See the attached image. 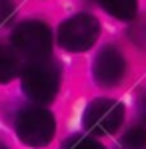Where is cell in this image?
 <instances>
[{
    "label": "cell",
    "instance_id": "8",
    "mask_svg": "<svg viewBox=\"0 0 146 149\" xmlns=\"http://www.w3.org/2000/svg\"><path fill=\"white\" fill-rule=\"evenodd\" d=\"M20 71V61L14 49L0 47V83L12 81Z\"/></svg>",
    "mask_w": 146,
    "mask_h": 149
},
{
    "label": "cell",
    "instance_id": "5",
    "mask_svg": "<svg viewBox=\"0 0 146 149\" xmlns=\"http://www.w3.org/2000/svg\"><path fill=\"white\" fill-rule=\"evenodd\" d=\"M124 123V105L116 99L100 97L88 103L82 125L92 135H112Z\"/></svg>",
    "mask_w": 146,
    "mask_h": 149
},
{
    "label": "cell",
    "instance_id": "3",
    "mask_svg": "<svg viewBox=\"0 0 146 149\" xmlns=\"http://www.w3.org/2000/svg\"><path fill=\"white\" fill-rule=\"evenodd\" d=\"M10 42L16 52L28 56L30 61L48 58L52 50V32L42 20H24L14 28Z\"/></svg>",
    "mask_w": 146,
    "mask_h": 149
},
{
    "label": "cell",
    "instance_id": "9",
    "mask_svg": "<svg viewBox=\"0 0 146 149\" xmlns=\"http://www.w3.org/2000/svg\"><path fill=\"white\" fill-rule=\"evenodd\" d=\"M120 149H146V127L134 125L120 139Z\"/></svg>",
    "mask_w": 146,
    "mask_h": 149
},
{
    "label": "cell",
    "instance_id": "11",
    "mask_svg": "<svg viewBox=\"0 0 146 149\" xmlns=\"http://www.w3.org/2000/svg\"><path fill=\"white\" fill-rule=\"evenodd\" d=\"M14 12H16V6L12 0H0V26L8 24L14 18Z\"/></svg>",
    "mask_w": 146,
    "mask_h": 149
},
{
    "label": "cell",
    "instance_id": "7",
    "mask_svg": "<svg viewBox=\"0 0 146 149\" xmlns=\"http://www.w3.org/2000/svg\"><path fill=\"white\" fill-rule=\"evenodd\" d=\"M102 8L118 20H132L138 12V0H98Z\"/></svg>",
    "mask_w": 146,
    "mask_h": 149
},
{
    "label": "cell",
    "instance_id": "10",
    "mask_svg": "<svg viewBox=\"0 0 146 149\" xmlns=\"http://www.w3.org/2000/svg\"><path fill=\"white\" fill-rule=\"evenodd\" d=\"M62 149H106L98 139L90 137V135H70L64 143H62Z\"/></svg>",
    "mask_w": 146,
    "mask_h": 149
},
{
    "label": "cell",
    "instance_id": "4",
    "mask_svg": "<svg viewBox=\"0 0 146 149\" xmlns=\"http://www.w3.org/2000/svg\"><path fill=\"white\" fill-rule=\"evenodd\" d=\"M100 36V22L96 16L80 12L64 20L58 28V45L70 52H84L92 49Z\"/></svg>",
    "mask_w": 146,
    "mask_h": 149
},
{
    "label": "cell",
    "instance_id": "6",
    "mask_svg": "<svg viewBox=\"0 0 146 149\" xmlns=\"http://www.w3.org/2000/svg\"><path fill=\"white\" fill-rule=\"evenodd\" d=\"M128 71V63L120 50L112 45L98 50L92 63V77L100 87H116Z\"/></svg>",
    "mask_w": 146,
    "mask_h": 149
},
{
    "label": "cell",
    "instance_id": "12",
    "mask_svg": "<svg viewBox=\"0 0 146 149\" xmlns=\"http://www.w3.org/2000/svg\"><path fill=\"white\" fill-rule=\"evenodd\" d=\"M0 149H8V147H6V145H2V143H0Z\"/></svg>",
    "mask_w": 146,
    "mask_h": 149
},
{
    "label": "cell",
    "instance_id": "2",
    "mask_svg": "<svg viewBox=\"0 0 146 149\" xmlns=\"http://www.w3.org/2000/svg\"><path fill=\"white\" fill-rule=\"evenodd\" d=\"M14 129L18 139L30 145V147H44L48 145L56 133V119L48 109L30 105L24 107L16 119H14Z\"/></svg>",
    "mask_w": 146,
    "mask_h": 149
},
{
    "label": "cell",
    "instance_id": "1",
    "mask_svg": "<svg viewBox=\"0 0 146 149\" xmlns=\"http://www.w3.org/2000/svg\"><path fill=\"white\" fill-rule=\"evenodd\" d=\"M60 89V67L58 63L42 58L32 61L22 71V91L30 101L44 105L54 101Z\"/></svg>",
    "mask_w": 146,
    "mask_h": 149
}]
</instances>
